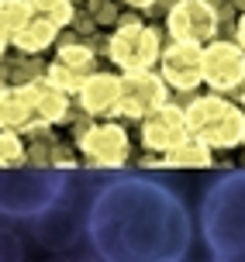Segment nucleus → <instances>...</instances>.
<instances>
[{
	"label": "nucleus",
	"mask_w": 245,
	"mask_h": 262,
	"mask_svg": "<svg viewBox=\"0 0 245 262\" xmlns=\"http://www.w3.org/2000/svg\"><path fill=\"white\" fill-rule=\"evenodd\" d=\"M162 100V90H159V83L152 76H142V73H135V76L121 79V93H117V107L121 114H138L145 118L149 111H155Z\"/></svg>",
	"instance_id": "0eeeda50"
},
{
	"label": "nucleus",
	"mask_w": 245,
	"mask_h": 262,
	"mask_svg": "<svg viewBox=\"0 0 245 262\" xmlns=\"http://www.w3.org/2000/svg\"><path fill=\"white\" fill-rule=\"evenodd\" d=\"M190 69H194V52H190V49L176 45V49H169V52H166V79H169V83H176V86L194 83ZM194 73H197V69H194Z\"/></svg>",
	"instance_id": "f8f14e48"
},
{
	"label": "nucleus",
	"mask_w": 245,
	"mask_h": 262,
	"mask_svg": "<svg viewBox=\"0 0 245 262\" xmlns=\"http://www.w3.org/2000/svg\"><path fill=\"white\" fill-rule=\"evenodd\" d=\"M204 235L221 259H245V172L224 176L207 193Z\"/></svg>",
	"instance_id": "f03ea898"
},
{
	"label": "nucleus",
	"mask_w": 245,
	"mask_h": 262,
	"mask_svg": "<svg viewBox=\"0 0 245 262\" xmlns=\"http://www.w3.org/2000/svg\"><path fill=\"white\" fill-rule=\"evenodd\" d=\"M83 152L93 166H121L128 156V138L117 124H97L83 135Z\"/></svg>",
	"instance_id": "423d86ee"
},
{
	"label": "nucleus",
	"mask_w": 245,
	"mask_h": 262,
	"mask_svg": "<svg viewBox=\"0 0 245 262\" xmlns=\"http://www.w3.org/2000/svg\"><path fill=\"white\" fill-rule=\"evenodd\" d=\"M25 159V145L14 131H0V169H14Z\"/></svg>",
	"instance_id": "4468645a"
},
{
	"label": "nucleus",
	"mask_w": 245,
	"mask_h": 262,
	"mask_svg": "<svg viewBox=\"0 0 245 262\" xmlns=\"http://www.w3.org/2000/svg\"><path fill=\"white\" fill-rule=\"evenodd\" d=\"M128 4H135V7H149L152 0H128Z\"/></svg>",
	"instance_id": "dca6fc26"
},
{
	"label": "nucleus",
	"mask_w": 245,
	"mask_h": 262,
	"mask_svg": "<svg viewBox=\"0 0 245 262\" xmlns=\"http://www.w3.org/2000/svg\"><path fill=\"white\" fill-rule=\"evenodd\" d=\"M87 235L100 262H183L190 217L166 186L125 176L93 200Z\"/></svg>",
	"instance_id": "f257e3e1"
},
{
	"label": "nucleus",
	"mask_w": 245,
	"mask_h": 262,
	"mask_svg": "<svg viewBox=\"0 0 245 262\" xmlns=\"http://www.w3.org/2000/svg\"><path fill=\"white\" fill-rule=\"evenodd\" d=\"M55 31H59V28H52L49 21H42V17H35V14H31V21H28V25L21 28L11 41L21 49V52H42L45 45H52V41H55Z\"/></svg>",
	"instance_id": "9d476101"
},
{
	"label": "nucleus",
	"mask_w": 245,
	"mask_h": 262,
	"mask_svg": "<svg viewBox=\"0 0 245 262\" xmlns=\"http://www.w3.org/2000/svg\"><path fill=\"white\" fill-rule=\"evenodd\" d=\"M111 59L125 69H145L155 59V35L142 25H125L111 38Z\"/></svg>",
	"instance_id": "20e7f679"
},
{
	"label": "nucleus",
	"mask_w": 245,
	"mask_h": 262,
	"mask_svg": "<svg viewBox=\"0 0 245 262\" xmlns=\"http://www.w3.org/2000/svg\"><path fill=\"white\" fill-rule=\"evenodd\" d=\"M63 176L49 169H0V214L38 217L59 200Z\"/></svg>",
	"instance_id": "7ed1b4c3"
},
{
	"label": "nucleus",
	"mask_w": 245,
	"mask_h": 262,
	"mask_svg": "<svg viewBox=\"0 0 245 262\" xmlns=\"http://www.w3.org/2000/svg\"><path fill=\"white\" fill-rule=\"evenodd\" d=\"M0 262H21V245L7 231H0Z\"/></svg>",
	"instance_id": "2eb2a0df"
},
{
	"label": "nucleus",
	"mask_w": 245,
	"mask_h": 262,
	"mask_svg": "<svg viewBox=\"0 0 245 262\" xmlns=\"http://www.w3.org/2000/svg\"><path fill=\"white\" fill-rule=\"evenodd\" d=\"M69 4H73V0H28L31 14L42 17V21H49L52 28L69 25V17H73V7H69Z\"/></svg>",
	"instance_id": "ddd939ff"
},
{
	"label": "nucleus",
	"mask_w": 245,
	"mask_h": 262,
	"mask_svg": "<svg viewBox=\"0 0 245 262\" xmlns=\"http://www.w3.org/2000/svg\"><path fill=\"white\" fill-rule=\"evenodd\" d=\"M218 262H245V259H221V255H218Z\"/></svg>",
	"instance_id": "f3484780"
},
{
	"label": "nucleus",
	"mask_w": 245,
	"mask_h": 262,
	"mask_svg": "<svg viewBox=\"0 0 245 262\" xmlns=\"http://www.w3.org/2000/svg\"><path fill=\"white\" fill-rule=\"evenodd\" d=\"M79 228H83V221H79L76 210L63 207V200H55L45 214H38L35 235H38V242L45 245V249L63 252V249H69V245L79 238Z\"/></svg>",
	"instance_id": "39448f33"
},
{
	"label": "nucleus",
	"mask_w": 245,
	"mask_h": 262,
	"mask_svg": "<svg viewBox=\"0 0 245 262\" xmlns=\"http://www.w3.org/2000/svg\"><path fill=\"white\" fill-rule=\"evenodd\" d=\"M117 93H121V79L107 76V73H90L79 86V104L90 114H107L117 107Z\"/></svg>",
	"instance_id": "6e6552de"
},
{
	"label": "nucleus",
	"mask_w": 245,
	"mask_h": 262,
	"mask_svg": "<svg viewBox=\"0 0 245 262\" xmlns=\"http://www.w3.org/2000/svg\"><path fill=\"white\" fill-rule=\"evenodd\" d=\"M176 111H155L152 118L145 121V145L152 148H176V142L183 138V124Z\"/></svg>",
	"instance_id": "1a4fd4ad"
},
{
	"label": "nucleus",
	"mask_w": 245,
	"mask_h": 262,
	"mask_svg": "<svg viewBox=\"0 0 245 262\" xmlns=\"http://www.w3.org/2000/svg\"><path fill=\"white\" fill-rule=\"evenodd\" d=\"M55 66H63L66 73H73L76 79H87L93 73V52H90V49H83V45H63Z\"/></svg>",
	"instance_id": "9b49d317"
}]
</instances>
